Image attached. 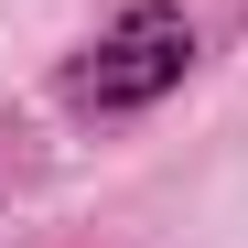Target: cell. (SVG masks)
Masks as SVG:
<instances>
[{
	"label": "cell",
	"mask_w": 248,
	"mask_h": 248,
	"mask_svg": "<svg viewBox=\"0 0 248 248\" xmlns=\"http://www.w3.org/2000/svg\"><path fill=\"white\" fill-rule=\"evenodd\" d=\"M184 65H194V22L173 11V0H130V11L87 44V65L65 76V97H76V108H97V119H119V108L173 97V87H184Z\"/></svg>",
	"instance_id": "6da1fadb"
}]
</instances>
